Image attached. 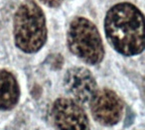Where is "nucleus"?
Masks as SVG:
<instances>
[{
  "label": "nucleus",
  "mask_w": 145,
  "mask_h": 130,
  "mask_svg": "<svg viewBox=\"0 0 145 130\" xmlns=\"http://www.w3.org/2000/svg\"><path fill=\"white\" fill-rule=\"evenodd\" d=\"M18 100L19 86L15 77L6 70L0 71V109H11Z\"/></svg>",
  "instance_id": "nucleus-7"
},
{
  "label": "nucleus",
  "mask_w": 145,
  "mask_h": 130,
  "mask_svg": "<svg viewBox=\"0 0 145 130\" xmlns=\"http://www.w3.org/2000/svg\"><path fill=\"white\" fill-rule=\"evenodd\" d=\"M68 43L71 51L89 64H97L105 56L99 30L93 23L84 17H77L71 22Z\"/></svg>",
  "instance_id": "nucleus-3"
},
{
  "label": "nucleus",
  "mask_w": 145,
  "mask_h": 130,
  "mask_svg": "<svg viewBox=\"0 0 145 130\" xmlns=\"http://www.w3.org/2000/svg\"><path fill=\"white\" fill-rule=\"evenodd\" d=\"M44 4H46L47 6H51V7H57L59 5H61L65 0H41Z\"/></svg>",
  "instance_id": "nucleus-8"
},
{
  "label": "nucleus",
  "mask_w": 145,
  "mask_h": 130,
  "mask_svg": "<svg viewBox=\"0 0 145 130\" xmlns=\"http://www.w3.org/2000/svg\"><path fill=\"white\" fill-rule=\"evenodd\" d=\"M14 37L16 45L27 53L38 51L47 38L45 16L33 1L24 2L14 17Z\"/></svg>",
  "instance_id": "nucleus-2"
},
{
  "label": "nucleus",
  "mask_w": 145,
  "mask_h": 130,
  "mask_svg": "<svg viewBox=\"0 0 145 130\" xmlns=\"http://www.w3.org/2000/svg\"><path fill=\"white\" fill-rule=\"evenodd\" d=\"M65 86L76 99L82 103L89 101L97 91V83L88 69L74 67L65 75Z\"/></svg>",
  "instance_id": "nucleus-6"
},
{
  "label": "nucleus",
  "mask_w": 145,
  "mask_h": 130,
  "mask_svg": "<svg viewBox=\"0 0 145 130\" xmlns=\"http://www.w3.org/2000/svg\"><path fill=\"white\" fill-rule=\"evenodd\" d=\"M52 116L59 130H89V122L84 109L74 100L60 98L53 105Z\"/></svg>",
  "instance_id": "nucleus-4"
},
{
  "label": "nucleus",
  "mask_w": 145,
  "mask_h": 130,
  "mask_svg": "<svg viewBox=\"0 0 145 130\" xmlns=\"http://www.w3.org/2000/svg\"><path fill=\"white\" fill-rule=\"evenodd\" d=\"M105 29L108 41L121 54L131 56L144 49V18L134 5L113 6L105 17Z\"/></svg>",
  "instance_id": "nucleus-1"
},
{
  "label": "nucleus",
  "mask_w": 145,
  "mask_h": 130,
  "mask_svg": "<svg viewBox=\"0 0 145 130\" xmlns=\"http://www.w3.org/2000/svg\"><path fill=\"white\" fill-rule=\"evenodd\" d=\"M91 109L95 120L103 125L118 123L123 111V103L115 92L109 89L95 91L91 99Z\"/></svg>",
  "instance_id": "nucleus-5"
}]
</instances>
